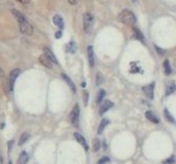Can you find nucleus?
<instances>
[{
	"instance_id": "obj_1",
	"label": "nucleus",
	"mask_w": 176,
	"mask_h": 164,
	"mask_svg": "<svg viewBox=\"0 0 176 164\" xmlns=\"http://www.w3.org/2000/svg\"><path fill=\"white\" fill-rule=\"evenodd\" d=\"M118 19L121 23L125 24V25H129V26H134V25L136 24V21H137L136 16L134 15V12L128 8L123 9V11L120 12L119 16H118Z\"/></svg>"
},
{
	"instance_id": "obj_3",
	"label": "nucleus",
	"mask_w": 176,
	"mask_h": 164,
	"mask_svg": "<svg viewBox=\"0 0 176 164\" xmlns=\"http://www.w3.org/2000/svg\"><path fill=\"white\" fill-rule=\"evenodd\" d=\"M79 117H80V108H79V105L76 104L75 107L73 108V111L71 112L70 119H71V124L77 128L79 127Z\"/></svg>"
},
{
	"instance_id": "obj_8",
	"label": "nucleus",
	"mask_w": 176,
	"mask_h": 164,
	"mask_svg": "<svg viewBox=\"0 0 176 164\" xmlns=\"http://www.w3.org/2000/svg\"><path fill=\"white\" fill-rule=\"evenodd\" d=\"M114 107V103L112 101H110V100H106L104 103L102 104V107H100V115H103V114H105V112L107 111H109L110 108H112Z\"/></svg>"
},
{
	"instance_id": "obj_18",
	"label": "nucleus",
	"mask_w": 176,
	"mask_h": 164,
	"mask_svg": "<svg viewBox=\"0 0 176 164\" xmlns=\"http://www.w3.org/2000/svg\"><path fill=\"white\" fill-rule=\"evenodd\" d=\"M28 161V154L23 151V152L20 154V157H19L18 160V164H26Z\"/></svg>"
},
{
	"instance_id": "obj_17",
	"label": "nucleus",
	"mask_w": 176,
	"mask_h": 164,
	"mask_svg": "<svg viewBox=\"0 0 176 164\" xmlns=\"http://www.w3.org/2000/svg\"><path fill=\"white\" fill-rule=\"evenodd\" d=\"M133 30H134V34H135V36H136L137 39L141 40L142 43H145V37H144V35H143L142 32L140 31L138 28H136V27H134V28H133Z\"/></svg>"
},
{
	"instance_id": "obj_31",
	"label": "nucleus",
	"mask_w": 176,
	"mask_h": 164,
	"mask_svg": "<svg viewBox=\"0 0 176 164\" xmlns=\"http://www.w3.org/2000/svg\"><path fill=\"white\" fill-rule=\"evenodd\" d=\"M4 76H5V75H4V71H3L2 67L0 66V78H1V79H4Z\"/></svg>"
},
{
	"instance_id": "obj_35",
	"label": "nucleus",
	"mask_w": 176,
	"mask_h": 164,
	"mask_svg": "<svg viewBox=\"0 0 176 164\" xmlns=\"http://www.w3.org/2000/svg\"><path fill=\"white\" fill-rule=\"evenodd\" d=\"M8 164H12V161H9V162H8Z\"/></svg>"
},
{
	"instance_id": "obj_15",
	"label": "nucleus",
	"mask_w": 176,
	"mask_h": 164,
	"mask_svg": "<svg viewBox=\"0 0 176 164\" xmlns=\"http://www.w3.org/2000/svg\"><path fill=\"white\" fill-rule=\"evenodd\" d=\"M145 116H146V118H147V120H149L150 122H152V123H154V124H158L159 123V119L158 117L152 112L151 111H147L145 112Z\"/></svg>"
},
{
	"instance_id": "obj_13",
	"label": "nucleus",
	"mask_w": 176,
	"mask_h": 164,
	"mask_svg": "<svg viewBox=\"0 0 176 164\" xmlns=\"http://www.w3.org/2000/svg\"><path fill=\"white\" fill-rule=\"evenodd\" d=\"M44 54L52 61V63H58L55 55L53 54V52H52L50 49H49V48H44Z\"/></svg>"
},
{
	"instance_id": "obj_34",
	"label": "nucleus",
	"mask_w": 176,
	"mask_h": 164,
	"mask_svg": "<svg viewBox=\"0 0 176 164\" xmlns=\"http://www.w3.org/2000/svg\"><path fill=\"white\" fill-rule=\"evenodd\" d=\"M155 49H156V51H159V54H161V55H163V54H164V51H163V50H161V49H159L158 47H155Z\"/></svg>"
},
{
	"instance_id": "obj_27",
	"label": "nucleus",
	"mask_w": 176,
	"mask_h": 164,
	"mask_svg": "<svg viewBox=\"0 0 176 164\" xmlns=\"http://www.w3.org/2000/svg\"><path fill=\"white\" fill-rule=\"evenodd\" d=\"M103 82V76L100 73H97L96 75V85H100Z\"/></svg>"
},
{
	"instance_id": "obj_29",
	"label": "nucleus",
	"mask_w": 176,
	"mask_h": 164,
	"mask_svg": "<svg viewBox=\"0 0 176 164\" xmlns=\"http://www.w3.org/2000/svg\"><path fill=\"white\" fill-rule=\"evenodd\" d=\"M87 101H88V93L85 92L84 93V103H85V105H87Z\"/></svg>"
},
{
	"instance_id": "obj_14",
	"label": "nucleus",
	"mask_w": 176,
	"mask_h": 164,
	"mask_svg": "<svg viewBox=\"0 0 176 164\" xmlns=\"http://www.w3.org/2000/svg\"><path fill=\"white\" fill-rule=\"evenodd\" d=\"M61 76H62V79L64 80V81H66V83L68 85V87H70V88H71V91H73L74 93H76L77 89H76V86L74 85L73 81H71V80L70 78H68V76H67L66 75H64V73H62V75H61Z\"/></svg>"
},
{
	"instance_id": "obj_23",
	"label": "nucleus",
	"mask_w": 176,
	"mask_h": 164,
	"mask_svg": "<svg viewBox=\"0 0 176 164\" xmlns=\"http://www.w3.org/2000/svg\"><path fill=\"white\" fill-rule=\"evenodd\" d=\"M29 133L27 132H24L22 134V135L20 136V139H19V146H22V144H24L26 141L28 140V138H29Z\"/></svg>"
},
{
	"instance_id": "obj_2",
	"label": "nucleus",
	"mask_w": 176,
	"mask_h": 164,
	"mask_svg": "<svg viewBox=\"0 0 176 164\" xmlns=\"http://www.w3.org/2000/svg\"><path fill=\"white\" fill-rule=\"evenodd\" d=\"M83 26H84V31L86 33H90L91 30H92V26H93V16L89 14V12H86L84 15L83 18Z\"/></svg>"
},
{
	"instance_id": "obj_5",
	"label": "nucleus",
	"mask_w": 176,
	"mask_h": 164,
	"mask_svg": "<svg viewBox=\"0 0 176 164\" xmlns=\"http://www.w3.org/2000/svg\"><path fill=\"white\" fill-rule=\"evenodd\" d=\"M21 70L19 68H15L12 69L11 72H9V90L11 91H12L14 90V86H15V83H16V80H17V78L19 76V75H20Z\"/></svg>"
},
{
	"instance_id": "obj_20",
	"label": "nucleus",
	"mask_w": 176,
	"mask_h": 164,
	"mask_svg": "<svg viewBox=\"0 0 176 164\" xmlns=\"http://www.w3.org/2000/svg\"><path fill=\"white\" fill-rule=\"evenodd\" d=\"M108 124H109V120H107V119H104V120H102V122H100V124L99 126V129H97V134H102L104 129H105L106 126Z\"/></svg>"
},
{
	"instance_id": "obj_10",
	"label": "nucleus",
	"mask_w": 176,
	"mask_h": 164,
	"mask_svg": "<svg viewBox=\"0 0 176 164\" xmlns=\"http://www.w3.org/2000/svg\"><path fill=\"white\" fill-rule=\"evenodd\" d=\"M74 136H75V138L77 139L78 143H79L81 146H82L84 149L87 151V150H88V144H87V143H86L85 138H84L82 135H81L80 133H78V132H75V133H74Z\"/></svg>"
},
{
	"instance_id": "obj_12",
	"label": "nucleus",
	"mask_w": 176,
	"mask_h": 164,
	"mask_svg": "<svg viewBox=\"0 0 176 164\" xmlns=\"http://www.w3.org/2000/svg\"><path fill=\"white\" fill-rule=\"evenodd\" d=\"M87 54H88V61H89V65L91 67L94 66V53L92 47L89 46L87 48Z\"/></svg>"
},
{
	"instance_id": "obj_19",
	"label": "nucleus",
	"mask_w": 176,
	"mask_h": 164,
	"mask_svg": "<svg viewBox=\"0 0 176 164\" xmlns=\"http://www.w3.org/2000/svg\"><path fill=\"white\" fill-rule=\"evenodd\" d=\"M66 50L67 51L68 53H71V54H74L75 52H76V50H77V47H76V43L75 41H70L67 44H66Z\"/></svg>"
},
{
	"instance_id": "obj_30",
	"label": "nucleus",
	"mask_w": 176,
	"mask_h": 164,
	"mask_svg": "<svg viewBox=\"0 0 176 164\" xmlns=\"http://www.w3.org/2000/svg\"><path fill=\"white\" fill-rule=\"evenodd\" d=\"M61 36H62V32H61V30L55 33V37L56 38H61Z\"/></svg>"
},
{
	"instance_id": "obj_11",
	"label": "nucleus",
	"mask_w": 176,
	"mask_h": 164,
	"mask_svg": "<svg viewBox=\"0 0 176 164\" xmlns=\"http://www.w3.org/2000/svg\"><path fill=\"white\" fill-rule=\"evenodd\" d=\"M12 14L14 15V17L16 18V20L18 21V23H19V22H23V21H26V20H27V19H26V17L22 14L21 11H17V9H15V8L12 9Z\"/></svg>"
},
{
	"instance_id": "obj_9",
	"label": "nucleus",
	"mask_w": 176,
	"mask_h": 164,
	"mask_svg": "<svg viewBox=\"0 0 176 164\" xmlns=\"http://www.w3.org/2000/svg\"><path fill=\"white\" fill-rule=\"evenodd\" d=\"M53 23L56 25V26L60 29V30H62L64 28V22H63V19L61 16L59 15H55L53 17Z\"/></svg>"
},
{
	"instance_id": "obj_28",
	"label": "nucleus",
	"mask_w": 176,
	"mask_h": 164,
	"mask_svg": "<svg viewBox=\"0 0 176 164\" xmlns=\"http://www.w3.org/2000/svg\"><path fill=\"white\" fill-rule=\"evenodd\" d=\"M175 162V159H174V156L170 157L169 159H167L166 161H164V164H173Z\"/></svg>"
},
{
	"instance_id": "obj_4",
	"label": "nucleus",
	"mask_w": 176,
	"mask_h": 164,
	"mask_svg": "<svg viewBox=\"0 0 176 164\" xmlns=\"http://www.w3.org/2000/svg\"><path fill=\"white\" fill-rule=\"evenodd\" d=\"M19 29H20L21 33L25 35H31L33 33V27L31 26V24L29 23L28 20L19 22Z\"/></svg>"
},
{
	"instance_id": "obj_7",
	"label": "nucleus",
	"mask_w": 176,
	"mask_h": 164,
	"mask_svg": "<svg viewBox=\"0 0 176 164\" xmlns=\"http://www.w3.org/2000/svg\"><path fill=\"white\" fill-rule=\"evenodd\" d=\"M38 61H40V63L42 64V65H44L46 68H49V69L53 68V63H52V61L49 59L45 54L41 55L40 58H38Z\"/></svg>"
},
{
	"instance_id": "obj_6",
	"label": "nucleus",
	"mask_w": 176,
	"mask_h": 164,
	"mask_svg": "<svg viewBox=\"0 0 176 164\" xmlns=\"http://www.w3.org/2000/svg\"><path fill=\"white\" fill-rule=\"evenodd\" d=\"M143 92H144V94L147 96L149 99H154V83L152 84H149L147 86H144L142 88Z\"/></svg>"
},
{
	"instance_id": "obj_22",
	"label": "nucleus",
	"mask_w": 176,
	"mask_h": 164,
	"mask_svg": "<svg viewBox=\"0 0 176 164\" xmlns=\"http://www.w3.org/2000/svg\"><path fill=\"white\" fill-rule=\"evenodd\" d=\"M164 69H165V73L167 75H171L172 68H171V65H170V62H169V60H165L164 61Z\"/></svg>"
},
{
	"instance_id": "obj_21",
	"label": "nucleus",
	"mask_w": 176,
	"mask_h": 164,
	"mask_svg": "<svg viewBox=\"0 0 176 164\" xmlns=\"http://www.w3.org/2000/svg\"><path fill=\"white\" fill-rule=\"evenodd\" d=\"M164 116H165L166 120H167L169 123L175 124V119L173 118V116L170 114V112H169L168 109H165V111H164Z\"/></svg>"
},
{
	"instance_id": "obj_16",
	"label": "nucleus",
	"mask_w": 176,
	"mask_h": 164,
	"mask_svg": "<svg viewBox=\"0 0 176 164\" xmlns=\"http://www.w3.org/2000/svg\"><path fill=\"white\" fill-rule=\"evenodd\" d=\"M176 90V85L174 82H170L167 85V88H166V96H169L171 94H173Z\"/></svg>"
},
{
	"instance_id": "obj_26",
	"label": "nucleus",
	"mask_w": 176,
	"mask_h": 164,
	"mask_svg": "<svg viewBox=\"0 0 176 164\" xmlns=\"http://www.w3.org/2000/svg\"><path fill=\"white\" fill-rule=\"evenodd\" d=\"M109 162H110V158H109V157L104 156L103 158H100V159L99 160L97 164H107V163H109Z\"/></svg>"
},
{
	"instance_id": "obj_25",
	"label": "nucleus",
	"mask_w": 176,
	"mask_h": 164,
	"mask_svg": "<svg viewBox=\"0 0 176 164\" xmlns=\"http://www.w3.org/2000/svg\"><path fill=\"white\" fill-rule=\"evenodd\" d=\"M100 149V140L95 138V139H93V151L94 152H97Z\"/></svg>"
},
{
	"instance_id": "obj_32",
	"label": "nucleus",
	"mask_w": 176,
	"mask_h": 164,
	"mask_svg": "<svg viewBox=\"0 0 176 164\" xmlns=\"http://www.w3.org/2000/svg\"><path fill=\"white\" fill-rule=\"evenodd\" d=\"M17 1L22 3V4H28V3L30 2V0H17Z\"/></svg>"
},
{
	"instance_id": "obj_33",
	"label": "nucleus",
	"mask_w": 176,
	"mask_h": 164,
	"mask_svg": "<svg viewBox=\"0 0 176 164\" xmlns=\"http://www.w3.org/2000/svg\"><path fill=\"white\" fill-rule=\"evenodd\" d=\"M68 1V3H70V4H71V5H75L77 3V0H67Z\"/></svg>"
},
{
	"instance_id": "obj_24",
	"label": "nucleus",
	"mask_w": 176,
	"mask_h": 164,
	"mask_svg": "<svg viewBox=\"0 0 176 164\" xmlns=\"http://www.w3.org/2000/svg\"><path fill=\"white\" fill-rule=\"evenodd\" d=\"M105 95H106L105 90H100V91L99 92V95H97V97H96V102H97V103H100V102H102L104 97H105Z\"/></svg>"
}]
</instances>
